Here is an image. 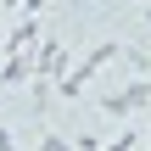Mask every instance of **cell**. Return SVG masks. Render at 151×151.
Listing matches in <instances>:
<instances>
[{
	"label": "cell",
	"mask_w": 151,
	"mask_h": 151,
	"mask_svg": "<svg viewBox=\"0 0 151 151\" xmlns=\"http://www.w3.org/2000/svg\"><path fill=\"white\" fill-rule=\"evenodd\" d=\"M140 106H151V78H129L123 90L101 95V112H106V118H129V112H140Z\"/></svg>",
	"instance_id": "7a4b0ae2"
},
{
	"label": "cell",
	"mask_w": 151,
	"mask_h": 151,
	"mask_svg": "<svg viewBox=\"0 0 151 151\" xmlns=\"http://www.w3.org/2000/svg\"><path fill=\"white\" fill-rule=\"evenodd\" d=\"M134 140H140V129H129V134H118L112 146H101V151H134Z\"/></svg>",
	"instance_id": "52a82bcc"
},
{
	"label": "cell",
	"mask_w": 151,
	"mask_h": 151,
	"mask_svg": "<svg viewBox=\"0 0 151 151\" xmlns=\"http://www.w3.org/2000/svg\"><path fill=\"white\" fill-rule=\"evenodd\" d=\"M118 56H123V45H118V39H101V45H95V50H90L84 62H73V67H67V78L56 84V95H67V101H78V95H84V90L95 84V73H101L106 62H118Z\"/></svg>",
	"instance_id": "6da1fadb"
},
{
	"label": "cell",
	"mask_w": 151,
	"mask_h": 151,
	"mask_svg": "<svg viewBox=\"0 0 151 151\" xmlns=\"http://www.w3.org/2000/svg\"><path fill=\"white\" fill-rule=\"evenodd\" d=\"M67 67H73V56H67V45H56V39H50L45 50H34V73H39V78H50V84H62V78H67Z\"/></svg>",
	"instance_id": "3957f363"
},
{
	"label": "cell",
	"mask_w": 151,
	"mask_h": 151,
	"mask_svg": "<svg viewBox=\"0 0 151 151\" xmlns=\"http://www.w3.org/2000/svg\"><path fill=\"white\" fill-rule=\"evenodd\" d=\"M0 151H17V140H11V129H0Z\"/></svg>",
	"instance_id": "9c48e42d"
},
{
	"label": "cell",
	"mask_w": 151,
	"mask_h": 151,
	"mask_svg": "<svg viewBox=\"0 0 151 151\" xmlns=\"http://www.w3.org/2000/svg\"><path fill=\"white\" fill-rule=\"evenodd\" d=\"M34 73V50H6V62H0V90L6 84H22Z\"/></svg>",
	"instance_id": "277c9868"
},
{
	"label": "cell",
	"mask_w": 151,
	"mask_h": 151,
	"mask_svg": "<svg viewBox=\"0 0 151 151\" xmlns=\"http://www.w3.org/2000/svg\"><path fill=\"white\" fill-rule=\"evenodd\" d=\"M118 62H123V67H129L134 78H146V73H151V56H146V50H140V45H129V50H123Z\"/></svg>",
	"instance_id": "5b68a950"
},
{
	"label": "cell",
	"mask_w": 151,
	"mask_h": 151,
	"mask_svg": "<svg viewBox=\"0 0 151 151\" xmlns=\"http://www.w3.org/2000/svg\"><path fill=\"white\" fill-rule=\"evenodd\" d=\"M146 146H151V134H146Z\"/></svg>",
	"instance_id": "7c38bea8"
},
{
	"label": "cell",
	"mask_w": 151,
	"mask_h": 151,
	"mask_svg": "<svg viewBox=\"0 0 151 151\" xmlns=\"http://www.w3.org/2000/svg\"><path fill=\"white\" fill-rule=\"evenodd\" d=\"M146 22H151V0H146Z\"/></svg>",
	"instance_id": "30bf717a"
},
{
	"label": "cell",
	"mask_w": 151,
	"mask_h": 151,
	"mask_svg": "<svg viewBox=\"0 0 151 151\" xmlns=\"http://www.w3.org/2000/svg\"><path fill=\"white\" fill-rule=\"evenodd\" d=\"M73 151H101V134H78V140H73Z\"/></svg>",
	"instance_id": "ba28073f"
},
{
	"label": "cell",
	"mask_w": 151,
	"mask_h": 151,
	"mask_svg": "<svg viewBox=\"0 0 151 151\" xmlns=\"http://www.w3.org/2000/svg\"><path fill=\"white\" fill-rule=\"evenodd\" d=\"M39 151H73V146H67L56 129H45V134H39Z\"/></svg>",
	"instance_id": "8992f818"
},
{
	"label": "cell",
	"mask_w": 151,
	"mask_h": 151,
	"mask_svg": "<svg viewBox=\"0 0 151 151\" xmlns=\"http://www.w3.org/2000/svg\"><path fill=\"white\" fill-rule=\"evenodd\" d=\"M134 6H146V0H134Z\"/></svg>",
	"instance_id": "8fae6325"
}]
</instances>
